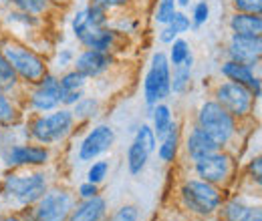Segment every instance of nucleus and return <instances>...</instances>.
<instances>
[{
  "label": "nucleus",
  "instance_id": "9b49d317",
  "mask_svg": "<svg viewBox=\"0 0 262 221\" xmlns=\"http://www.w3.org/2000/svg\"><path fill=\"white\" fill-rule=\"evenodd\" d=\"M27 109L31 113H51L61 107L63 89L59 83V77L55 72H47L36 85L31 89L27 87Z\"/></svg>",
  "mask_w": 262,
  "mask_h": 221
},
{
  "label": "nucleus",
  "instance_id": "a878e982",
  "mask_svg": "<svg viewBox=\"0 0 262 221\" xmlns=\"http://www.w3.org/2000/svg\"><path fill=\"white\" fill-rule=\"evenodd\" d=\"M192 89V68L188 66H171L169 91L173 95H186Z\"/></svg>",
  "mask_w": 262,
  "mask_h": 221
},
{
  "label": "nucleus",
  "instance_id": "4c0bfd02",
  "mask_svg": "<svg viewBox=\"0 0 262 221\" xmlns=\"http://www.w3.org/2000/svg\"><path fill=\"white\" fill-rule=\"evenodd\" d=\"M234 12H248V14H262V0H230Z\"/></svg>",
  "mask_w": 262,
  "mask_h": 221
},
{
  "label": "nucleus",
  "instance_id": "9d476101",
  "mask_svg": "<svg viewBox=\"0 0 262 221\" xmlns=\"http://www.w3.org/2000/svg\"><path fill=\"white\" fill-rule=\"evenodd\" d=\"M0 159L6 169H33L45 167L51 161V149L47 145H38L33 141L12 143L0 147Z\"/></svg>",
  "mask_w": 262,
  "mask_h": 221
},
{
  "label": "nucleus",
  "instance_id": "aec40b11",
  "mask_svg": "<svg viewBox=\"0 0 262 221\" xmlns=\"http://www.w3.org/2000/svg\"><path fill=\"white\" fill-rule=\"evenodd\" d=\"M228 27L230 31H232V34H246V36L262 34V14L234 12L230 16Z\"/></svg>",
  "mask_w": 262,
  "mask_h": 221
},
{
  "label": "nucleus",
  "instance_id": "f03ea898",
  "mask_svg": "<svg viewBox=\"0 0 262 221\" xmlns=\"http://www.w3.org/2000/svg\"><path fill=\"white\" fill-rule=\"evenodd\" d=\"M75 125H77V121L69 107H59L51 113H33L25 121L29 141L38 143V145H47V147H51L55 143H63L75 131Z\"/></svg>",
  "mask_w": 262,
  "mask_h": 221
},
{
  "label": "nucleus",
  "instance_id": "393cba45",
  "mask_svg": "<svg viewBox=\"0 0 262 221\" xmlns=\"http://www.w3.org/2000/svg\"><path fill=\"white\" fill-rule=\"evenodd\" d=\"M149 157H151V153L143 147V145H139V143H131L129 147H127V171H129L133 177H137V175H141L143 171H145V167H147V163H149Z\"/></svg>",
  "mask_w": 262,
  "mask_h": 221
},
{
  "label": "nucleus",
  "instance_id": "49530a36",
  "mask_svg": "<svg viewBox=\"0 0 262 221\" xmlns=\"http://www.w3.org/2000/svg\"><path fill=\"white\" fill-rule=\"evenodd\" d=\"M0 221H25L18 213H6V215H0Z\"/></svg>",
  "mask_w": 262,
  "mask_h": 221
},
{
  "label": "nucleus",
  "instance_id": "473e14b6",
  "mask_svg": "<svg viewBox=\"0 0 262 221\" xmlns=\"http://www.w3.org/2000/svg\"><path fill=\"white\" fill-rule=\"evenodd\" d=\"M135 143H139V145H143L149 153H156V147H158V137H156V133H154V129L151 125H147V123H141V125L135 129V139H133Z\"/></svg>",
  "mask_w": 262,
  "mask_h": 221
},
{
  "label": "nucleus",
  "instance_id": "f704fd0d",
  "mask_svg": "<svg viewBox=\"0 0 262 221\" xmlns=\"http://www.w3.org/2000/svg\"><path fill=\"white\" fill-rule=\"evenodd\" d=\"M190 20H192V29L198 31L200 27H204L208 20H210V4L206 2V0H200L196 2L194 6H192V16H190Z\"/></svg>",
  "mask_w": 262,
  "mask_h": 221
},
{
  "label": "nucleus",
  "instance_id": "5701e85b",
  "mask_svg": "<svg viewBox=\"0 0 262 221\" xmlns=\"http://www.w3.org/2000/svg\"><path fill=\"white\" fill-rule=\"evenodd\" d=\"M149 117H151V129L158 137V141L167 133L169 125L173 123V113L171 107L167 103H158L154 107H149Z\"/></svg>",
  "mask_w": 262,
  "mask_h": 221
},
{
  "label": "nucleus",
  "instance_id": "c9c22d12",
  "mask_svg": "<svg viewBox=\"0 0 262 221\" xmlns=\"http://www.w3.org/2000/svg\"><path fill=\"white\" fill-rule=\"evenodd\" d=\"M105 221H139V209L137 205H131V203L119 205L111 215L105 217Z\"/></svg>",
  "mask_w": 262,
  "mask_h": 221
},
{
  "label": "nucleus",
  "instance_id": "dca6fc26",
  "mask_svg": "<svg viewBox=\"0 0 262 221\" xmlns=\"http://www.w3.org/2000/svg\"><path fill=\"white\" fill-rule=\"evenodd\" d=\"M222 147L204 129H200L196 123L188 131V135L184 139V151L190 157V161H198V159L206 157V155H212V153H216Z\"/></svg>",
  "mask_w": 262,
  "mask_h": 221
},
{
  "label": "nucleus",
  "instance_id": "4be33fe9",
  "mask_svg": "<svg viewBox=\"0 0 262 221\" xmlns=\"http://www.w3.org/2000/svg\"><path fill=\"white\" fill-rule=\"evenodd\" d=\"M23 123V109L14 96L0 93V129L18 127Z\"/></svg>",
  "mask_w": 262,
  "mask_h": 221
},
{
  "label": "nucleus",
  "instance_id": "7c9ffc66",
  "mask_svg": "<svg viewBox=\"0 0 262 221\" xmlns=\"http://www.w3.org/2000/svg\"><path fill=\"white\" fill-rule=\"evenodd\" d=\"M192 55V48L188 44L186 38H176L171 44H169V55H167V61L171 66H182V63L186 61V57Z\"/></svg>",
  "mask_w": 262,
  "mask_h": 221
},
{
  "label": "nucleus",
  "instance_id": "a19ab883",
  "mask_svg": "<svg viewBox=\"0 0 262 221\" xmlns=\"http://www.w3.org/2000/svg\"><path fill=\"white\" fill-rule=\"evenodd\" d=\"M75 195H77V201H81V199H91V197L99 195V185L85 181V183H81V185L77 187Z\"/></svg>",
  "mask_w": 262,
  "mask_h": 221
},
{
  "label": "nucleus",
  "instance_id": "79ce46f5",
  "mask_svg": "<svg viewBox=\"0 0 262 221\" xmlns=\"http://www.w3.org/2000/svg\"><path fill=\"white\" fill-rule=\"evenodd\" d=\"M97 2L99 6H103L105 10L113 12V10H123V8H129L131 0H93Z\"/></svg>",
  "mask_w": 262,
  "mask_h": 221
},
{
  "label": "nucleus",
  "instance_id": "c756f323",
  "mask_svg": "<svg viewBox=\"0 0 262 221\" xmlns=\"http://www.w3.org/2000/svg\"><path fill=\"white\" fill-rule=\"evenodd\" d=\"M59 83H61L63 93H67V91H79V89H85L87 83H89V79L83 77L79 70L69 68V70H65V72L59 77Z\"/></svg>",
  "mask_w": 262,
  "mask_h": 221
},
{
  "label": "nucleus",
  "instance_id": "09e8293b",
  "mask_svg": "<svg viewBox=\"0 0 262 221\" xmlns=\"http://www.w3.org/2000/svg\"><path fill=\"white\" fill-rule=\"evenodd\" d=\"M176 4H178V8L184 10V8H188V6L192 4V0H176Z\"/></svg>",
  "mask_w": 262,
  "mask_h": 221
},
{
  "label": "nucleus",
  "instance_id": "a18cd8bd",
  "mask_svg": "<svg viewBox=\"0 0 262 221\" xmlns=\"http://www.w3.org/2000/svg\"><path fill=\"white\" fill-rule=\"evenodd\" d=\"M81 96H85V89H79V91H67L63 93V101H61V107H73Z\"/></svg>",
  "mask_w": 262,
  "mask_h": 221
},
{
  "label": "nucleus",
  "instance_id": "bb28decb",
  "mask_svg": "<svg viewBox=\"0 0 262 221\" xmlns=\"http://www.w3.org/2000/svg\"><path fill=\"white\" fill-rule=\"evenodd\" d=\"M85 10V22L93 29H101V27H107L109 24V18H111V12L105 10L103 6H99L97 2L89 0L87 6L83 8Z\"/></svg>",
  "mask_w": 262,
  "mask_h": 221
},
{
  "label": "nucleus",
  "instance_id": "f3484780",
  "mask_svg": "<svg viewBox=\"0 0 262 221\" xmlns=\"http://www.w3.org/2000/svg\"><path fill=\"white\" fill-rule=\"evenodd\" d=\"M218 215L222 221H262V209L260 205H248L244 199L232 197L224 199Z\"/></svg>",
  "mask_w": 262,
  "mask_h": 221
},
{
  "label": "nucleus",
  "instance_id": "f8f14e48",
  "mask_svg": "<svg viewBox=\"0 0 262 221\" xmlns=\"http://www.w3.org/2000/svg\"><path fill=\"white\" fill-rule=\"evenodd\" d=\"M115 139H117V135H115V129L111 125H105V123L95 125L83 137L79 151H77V157L81 163H91L101 155H105L107 151H111V147L115 145Z\"/></svg>",
  "mask_w": 262,
  "mask_h": 221
},
{
  "label": "nucleus",
  "instance_id": "1a4fd4ad",
  "mask_svg": "<svg viewBox=\"0 0 262 221\" xmlns=\"http://www.w3.org/2000/svg\"><path fill=\"white\" fill-rule=\"evenodd\" d=\"M77 203V195L67 187H49L31 207L36 221H67Z\"/></svg>",
  "mask_w": 262,
  "mask_h": 221
},
{
  "label": "nucleus",
  "instance_id": "c03bdc74",
  "mask_svg": "<svg viewBox=\"0 0 262 221\" xmlns=\"http://www.w3.org/2000/svg\"><path fill=\"white\" fill-rule=\"evenodd\" d=\"M178 36H180V34L173 31L169 24H164V27H162V31L158 32V40H160L162 44H171Z\"/></svg>",
  "mask_w": 262,
  "mask_h": 221
},
{
  "label": "nucleus",
  "instance_id": "58836bf2",
  "mask_svg": "<svg viewBox=\"0 0 262 221\" xmlns=\"http://www.w3.org/2000/svg\"><path fill=\"white\" fill-rule=\"evenodd\" d=\"M113 29L117 32H121V34H133V32H137V29H139V20L129 18V16H123V18H119L113 24Z\"/></svg>",
  "mask_w": 262,
  "mask_h": 221
},
{
  "label": "nucleus",
  "instance_id": "a211bd4d",
  "mask_svg": "<svg viewBox=\"0 0 262 221\" xmlns=\"http://www.w3.org/2000/svg\"><path fill=\"white\" fill-rule=\"evenodd\" d=\"M105 217H107V199L99 193L91 199L77 201L67 221H105Z\"/></svg>",
  "mask_w": 262,
  "mask_h": 221
},
{
  "label": "nucleus",
  "instance_id": "e433bc0d",
  "mask_svg": "<svg viewBox=\"0 0 262 221\" xmlns=\"http://www.w3.org/2000/svg\"><path fill=\"white\" fill-rule=\"evenodd\" d=\"M173 31L178 32V34H184V32H190L192 31V20H190V16L184 12V10H176L173 12V16L169 18V22H167Z\"/></svg>",
  "mask_w": 262,
  "mask_h": 221
},
{
  "label": "nucleus",
  "instance_id": "39448f33",
  "mask_svg": "<svg viewBox=\"0 0 262 221\" xmlns=\"http://www.w3.org/2000/svg\"><path fill=\"white\" fill-rule=\"evenodd\" d=\"M196 125L204 129L222 149H226L238 135V121L214 99H208L200 105L196 113Z\"/></svg>",
  "mask_w": 262,
  "mask_h": 221
},
{
  "label": "nucleus",
  "instance_id": "cd10ccee",
  "mask_svg": "<svg viewBox=\"0 0 262 221\" xmlns=\"http://www.w3.org/2000/svg\"><path fill=\"white\" fill-rule=\"evenodd\" d=\"M6 22H8L10 27H23V29H27V31L38 29V27L42 24L40 16H34V14L16 10V8H10V10L6 12Z\"/></svg>",
  "mask_w": 262,
  "mask_h": 221
},
{
  "label": "nucleus",
  "instance_id": "7ed1b4c3",
  "mask_svg": "<svg viewBox=\"0 0 262 221\" xmlns=\"http://www.w3.org/2000/svg\"><path fill=\"white\" fill-rule=\"evenodd\" d=\"M0 53L6 57V61L14 68V72L18 75V79L25 87L36 85L49 72L47 59L14 36L0 38Z\"/></svg>",
  "mask_w": 262,
  "mask_h": 221
},
{
  "label": "nucleus",
  "instance_id": "6ab92c4d",
  "mask_svg": "<svg viewBox=\"0 0 262 221\" xmlns=\"http://www.w3.org/2000/svg\"><path fill=\"white\" fill-rule=\"evenodd\" d=\"M180 145H182V127L173 119V123L169 125L167 133L158 141V147H156L158 159L165 165L173 163L178 159V153H180Z\"/></svg>",
  "mask_w": 262,
  "mask_h": 221
},
{
  "label": "nucleus",
  "instance_id": "c85d7f7f",
  "mask_svg": "<svg viewBox=\"0 0 262 221\" xmlns=\"http://www.w3.org/2000/svg\"><path fill=\"white\" fill-rule=\"evenodd\" d=\"M6 2L12 4V8L23 10V12H29V14H34V16H45L53 8L49 0H6Z\"/></svg>",
  "mask_w": 262,
  "mask_h": 221
},
{
  "label": "nucleus",
  "instance_id": "20e7f679",
  "mask_svg": "<svg viewBox=\"0 0 262 221\" xmlns=\"http://www.w3.org/2000/svg\"><path fill=\"white\" fill-rule=\"evenodd\" d=\"M178 195H180V203H182L186 213L204 217V219L214 217L218 213L220 205L224 203V193L220 187L206 183L198 177L182 181Z\"/></svg>",
  "mask_w": 262,
  "mask_h": 221
},
{
  "label": "nucleus",
  "instance_id": "de8ad7c7",
  "mask_svg": "<svg viewBox=\"0 0 262 221\" xmlns=\"http://www.w3.org/2000/svg\"><path fill=\"white\" fill-rule=\"evenodd\" d=\"M49 2H51V6H55V8H65L73 0H49Z\"/></svg>",
  "mask_w": 262,
  "mask_h": 221
},
{
  "label": "nucleus",
  "instance_id": "8fccbe9b",
  "mask_svg": "<svg viewBox=\"0 0 262 221\" xmlns=\"http://www.w3.org/2000/svg\"><path fill=\"white\" fill-rule=\"evenodd\" d=\"M164 221H190V219H186V217H182V215H169V217H165Z\"/></svg>",
  "mask_w": 262,
  "mask_h": 221
},
{
  "label": "nucleus",
  "instance_id": "f257e3e1",
  "mask_svg": "<svg viewBox=\"0 0 262 221\" xmlns=\"http://www.w3.org/2000/svg\"><path fill=\"white\" fill-rule=\"evenodd\" d=\"M47 189L49 177L42 171L8 169L0 181V199L14 209H25L33 207Z\"/></svg>",
  "mask_w": 262,
  "mask_h": 221
},
{
  "label": "nucleus",
  "instance_id": "412c9836",
  "mask_svg": "<svg viewBox=\"0 0 262 221\" xmlns=\"http://www.w3.org/2000/svg\"><path fill=\"white\" fill-rule=\"evenodd\" d=\"M25 91H27V87L20 83L18 75L14 72V68L6 61V57L0 53V93L14 96L16 93H25Z\"/></svg>",
  "mask_w": 262,
  "mask_h": 221
},
{
  "label": "nucleus",
  "instance_id": "b1692460",
  "mask_svg": "<svg viewBox=\"0 0 262 221\" xmlns=\"http://www.w3.org/2000/svg\"><path fill=\"white\" fill-rule=\"evenodd\" d=\"M73 117L77 123H89L93 119H97V115L101 113V101L97 96H81L73 107Z\"/></svg>",
  "mask_w": 262,
  "mask_h": 221
},
{
  "label": "nucleus",
  "instance_id": "ea45409f",
  "mask_svg": "<svg viewBox=\"0 0 262 221\" xmlns=\"http://www.w3.org/2000/svg\"><path fill=\"white\" fill-rule=\"evenodd\" d=\"M246 171H248V177H250L256 185H260V181H262V159H260V155H256V157L250 159V163H248Z\"/></svg>",
  "mask_w": 262,
  "mask_h": 221
},
{
  "label": "nucleus",
  "instance_id": "2f4dec72",
  "mask_svg": "<svg viewBox=\"0 0 262 221\" xmlns=\"http://www.w3.org/2000/svg\"><path fill=\"white\" fill-rule=\"evenodd\" d=\"M109 169H111V165H109L107 159H95V161H91V165L87 169V181L89 183H95V185H101L109 177Z\"/></svg>",
  "mask_w": 262,
  "mask_h": 221
},
{
  "label": "nucleus",
  "instance_id": "603ef678",
  "mask_svg": "<svg viewBox=\"0 0 262 221\" xmlns=\"http://www.w3.org/2000/svg\"><path fill=\"white\" fill-rule=\"evenodd\" d=\"M218 221H222V219H218Z\"/></svg>",
  "mask_w": 262,
  "mask_h": 221
},
{
  "label": "nucleus",
  "instance_id": "37998d69",
  "mask_svg": "<svg viewBox=\"0 0 262 221\" xmlns=\"http://www.w3.org/2000/svg\"><path fill=\"white\" fill-rule=\"evenodd\" d=\"M73 61H75V53H73L71 48H61V51L57 53V66H59V68L71 66Z\"/></svg>",
  "mask_w": 262,
  "mask_h": 221
},
{
  "label": "nucleus",
  "instance_id": "0eeeda50",
  "mask_svg": "<svg viewBox=\"0 0 262 221\" xmlns=\"http://www.w3.org/2000/svg\"><path fill=\"white\" fill-rule=\"evenodd\" d=\"M169 81H171V64L167 61L164 51L154 53L149 68L143 77V101L147 107H154L158 103H164L169 99Z\"/></svg>",
  "mask_w": 262,
  "mask_h": 221
},
{
  "label": "nucleus",
  "instance_id": "423d86ee",
  "mask_svg": "<svg viewBox=\"0 0 262 221\" xmlns=\"http://www.w3.org/2000/svg\"><path fill=\"white\" fill-rule=\"evenodd\" d=\"M214 101L222 107V109H226L230 115L240 123V121H246V119H250L252 117V113H254V107H256V99L254 95L246 89V87H242V85H238V83H232V81H220L216 87H214Z\"/></svg>",
  "mask_w": 262,
  "mask_h": 221
},
{
  "label": "nucleus",
  "instance_id": "4468645a",
  "mask_svg": "<svg viewBox=\"0 0 262 221\" xmlns=\"http://www.w3.org/2000/svg\"><path fill=\"white\" fill-rule=\"evenodd\" d=\"M115 61V57L111 53H103V51H93V48H83L75 61H73V68L79 70L83 77L91 79H99L101 75H105L111 64Z\"/></svg>",
  "mask_w": 262,
  "mask_h": 221
},
{
  "label": "nucleus",
  "instance_id": "3c124183",
  "mask_svg": "<svg viewBox=\"0 0 262 221\" xmlns=\"http://www.w3.org/2000/svg\"><path fill=\"white\" fill-rule=\"evenodd\" d=\"M77 2H85V4H87V2H89V0H77Z\"/></svg>",
  "mask_w": 262,
  "mask_h": 221
},
{
  "label": "nucleus",
  "instance_id": "6e6552de",
  "mask_svg": "<svg viewBox=\"0 0 262 221\" xmlns=\"http://www.w3.org/2000/svg\"><path fill=\"white\" fill-rule=\"evenodd\" d=\"M192 167H194V173H196L198 179L224 189L234 179L236 161L226 149H220L212 155H206V157L198 159V161H192Z\"/></svg>",
  "mask_w": 262,
  "mask_h": 221
},
{
  "label": "nucleus",
  "instance_id": "72a5a7b5",
  "mask_svg": "<svg viewBox=\"0 0 262 221\" xmlns=\"http://www.w3.org/2000/svg\"><path fill=\"white\" fill-rule=\"evenodd\" d=\"M176 10H178L176 0H158V6H156V10H154V20L164 27V24L169 22V18L173 16Z\"/></svg>",
  "mask_w": 262,
  "mask_h": 221
},
{
  "label": "nucleus",
  "instance_id": "ddd939ff",
  "mask_svg": "<svg viewBox=\"0 0 262 221\" xmlns=\"http://www.w3.org/2000/svg\"><path fill=\"white\" fill-rule=\"evenodd\" d=\"M226 53H228L230 61H236V63L248 64L252 68H258L262 57V34H254V36L230 34Z\"/></svg>",
  "mask_w": 262,
  "mask_h": 221
},
{
  "label": "nucleus",
  "instance_id": "2eb2a0df",
  "mask_svg": "<svg viewBox=\"0 0 262 221\" xmlns=\"http://www.w3.org/2000/svg\"><path fill=\"white\" fill-rule=\"evenodd\" d=\"M220 75L226 79V81H232V83H238L242 87H246L254 99L258 101L262 96V83H260V77L254 72L252 66L248 64H242V63H236V61H224L220 64Z\"/></svg>",
  "mask_w": 262,
  "mask_h": 221
}]
</instances>
